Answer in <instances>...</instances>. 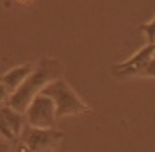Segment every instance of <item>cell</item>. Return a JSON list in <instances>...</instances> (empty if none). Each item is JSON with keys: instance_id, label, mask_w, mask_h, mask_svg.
<instances>
[{"instance_id": "5", "label": "cell", "mask_w": 155, "mask_h": 152, "mask_svg": "<svg viewBox=\"0 0 155 152\" xmlns=\"http://www.w3.org/2000/svg\"><path fill=\"white\" fill-rule=\"evenodd\" d=\"M153 52H155V43L153 45H148L143 47L141 50H137L130 59L123 61V63H118L112 66V74L118 77V79H127V77H137L139 72L143 70V66L146 64V61L150 57H153Z\"/></svg>"}, {"instance_id": "4", "label": "cell", "mask_w": 155, "mask_h": 152, "mask_svg": "<svg viewBox=\"0 0 155 152\" xmlns=\"http://www.w3.org/2000/svg\"><path fill=\"white\" fill-rule=\"evenodd\" d=\"M25 123L31 127H39V129H50L55 125V106L52 102V98L38 93L25 109Z\"/></svg>"}, {"instance_id": "13", "label": "cell", "mask_w": 155, "mask_h": 152, "mask_svg": "<svg viewBox=\"0 0 155 152\" xmlns=\"http://www.w3.org/2000/svg\"><path fill=\"white\" fill-rule=\"evenodd\" d=\"M0 152H9V141L7 140H0Z\"/></svg>"}, {"instance_id": "1", "label": "cell", "mask_w": 155, "mask_h": 152, "mask_svg": "<svg viewBox=\"0 0 155 152\" xmlns=\"http://www.w3.org/2000/svg\"><path fill=\"white\" fill-rule=\"evenodd\" d=\"M61 75H62L61 61L55 59V57H43L32 68L29 77L7 97V100L4 104L16 109V111H20V113H25V109H27V106H29V102L32 98L38 93H41V90L48 82L59 79Z\"/></svg>"}, {"instance_id": "3", "label": "cell", "mask_w": 155, "mask_h": 152, "mask_svg": "<svg viewBox=\"0 0 155 152\" xmlns=\"http://www.w3.org/2000/svg\"><path fill=\"white\" fill-rule=\"evenodd\" d=\"M64 134L55 127L39 129V127H31L25 123L18 136V141H21L34 152H55Z\"/></svg>"}, {"instance_id": "6", "label": "cell", "mask_w": 155, "mask_h": 152, "mask_svg": "<svg viewBox=\"0 0 155 152\" xmlns=\"http://www.w3.org/2000/svg\"><path fill=\"white\" fill-rule=\"evenodd\" d=\"M32 64H20V66H15V68H11V70H7L4 75H0V82L7 88L9 93H13V91L29 77V74L32 72Z\"/></svg>"}, {"instance_id": "12", "label": "cell", "mask_w": 155, "mask_h": 152, "mask_svg": "<svg viewBox=\"0 0 155 152\" xmlns=\"http://www.w3.org/2000/svg\"><path fill=\"white\" fill-rule=\"evenodd\" d=\"M15 152H34L32 149H29L27 145H23L21 141H16V149H15Z\"/></svg>"}, {"instance_id": "9", "label": "cell", "mask_w": 155, "mask_h": 152, "mask_svg": "<svg viewBox=\"0 0 155 152\" xmlns=\"http://www.w3.org/2000/svg\"><path fill=\"white\" fill-rule=\"evenodd\" d=\"M141 29L144 30L148 43H150V45H153V43H155V18L152 20V22H148V23H143V25H141Z\"/></svg>"}, {"instance_id": "8", "label": "cell", "mask_w": 155, "mask_h": 152, "mask_svg": "<svg viewBox=\"0 0 155 152\" xmlns=\"http://www.w3.org/2000/svg\"><path fill=\"white\" fill-rule=\"evenodd\" d=\"M0 136L4 138V140H7V141H13V143L18 141V140L15 138V134H13V131L9 129V125L5 123L4 116H2V113H0Z\"/></svg>"}, {"instance_id": "2", "label": "cell", "mask_w": 155, "mask_h": 152, "mask_svg": "<svg viewBox=\"0 0 155 152\" xmlns=\"http://www.w3.org/2000/svg\"><path fill=\"white\" fill-rule=\"evenodd\" d=\"M41 93L52 98V102L55 106V116L57 118L73 116V115H80V113L89 111V106L78 97L77 91L73 90L62 77L48 82L41 90Z\"/></svg>"}, {"instance_id": "11", "label": "cell", "mask_w": 155, "mask_h": 152, "mask_svg": "<svg viewBox=\"0 0 155 152\" xmlns=\"http://www.w3.org/2000/svg\"><path fill=\"white\" fill-rule=\"evenodd\" d=\"M9 95H11V93L7 91V88H5V86L0 82V106H2V104L7 100V97H9Z\"/></svg>"}, {"instance_id": "10", "label": "cell", "mask_w": 155, "mask_h": 152, "mask_svg": "<svg viewBox=\"0 0 155 152\" xmlns=\"http://www.w3.org/2000/svg\"><path fill=\"white\" fill-rule=\"evenodd\" d=\"M137 77H153L155 79V57H150L146 61V64L143 66V70L139 72Z\"/></svg>"}, {"instance_id": "7", "label": "cell", "mask_w": 155, "mask_h": 152, "mask_svg": "<svg viewBox=\"0 0 155 152\" xmlns=\"http://www.w3.org/2000/svg\"><path fill=\"white\" fill-rule=\"evenodd\" d=\"M0 113H2V116H4L5 123L9 125V129L13 131L15 138L18 140L20 133H21V129H23V125H25V115L20 113V111H16V109H13V107L5 106V104L0 106Z\"/></svg>"}]
</instances>
